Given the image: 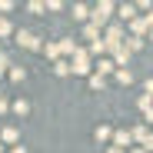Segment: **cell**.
<instances>
[{"instance_id": "cell-1", "label": "cell", "mask_w": 153, "mask_h": 153, "mask_svg": "<svg viewBox=\"0 0 153 153\" xmlns=\"http://www.w3.org/2000/svg\"><path fill=\"white\" fill-rule=\"evenodd\" d=\"M110 10H113V4H97L93 7V23H97V27L110 20Z\"/></svg>"}, {"instance_id": "cell-2", "label": "cell", "mask_w": 153, "mask_h": 153, "mask_svg": "<svg viewBox=\"0 0 153 153\" xmlns=\"http://www.w3.org/2000/svg\"><path fill=\"white\" fill-rule=\"evenodd\" d=\"M17 43H20V47H27V50H37V47H40L37 37H33L30 30H20V33H17Z\"/></svg>"}, {"instance_id": "cell-3", "label": "cell", "mask_w": 153, "mask_h": 153, "mask_svg": "<svg viewBox=\"0 0 153 153\" xmlns=\"http://www.w3.org/2000/svg\"><path fill=\"white\" fill-rule=\"evenodd\" d=\"M90 70V63H87V53H76V67H73V73H87Z\"/></svg>"}, {"instance_id": "cell-4", "label": "cell", "mask_w": 153, "mask_h": 153, "mask_svg": "<svg viewBox=\"0 0 153 153\" xmlns=\"http://www.w3.org/2000/svg\"><path fill=\"white\" fill-rule=\"evenodd\" d=\"M120 17L133 23V20H137V7H130V4H123V7H120Z\"/></svg>"}, {"instance_id": "cell-5", "label": "cell", "mask_w": 153, "mask_h": 153, "mask_svg": "<svg viewBox=\"0 0 153 153\" xmlns=\"http://www.w3.org/2000/svg\"><path fill=\"white\" fill-rule=\"evenodd\" d=\"M123 143L130 146V133H123V130H117V137H113V146H120V150H123Z\"/></svg>"}, {"instance_id": "cell-6", "label": "cell", "mask_w": 153, "mask_h": 153, "mask_svg": "<svg viewBox=\"0 0 153 153\" xmlns=\"http://www.w3.org/2000/svg\"><path fill=\"white\" fill-rule=\"evenodd\" d=\"M117 83H126V87H130V83H133V73H130V70H117Z\"/></svg>"}, {"instance_id": "cell-7", "label": "cell", "mask_w": 153, "mask_h": 153, "mask_svg": "<svg viewBox=\"0 0 153 153\" xmlns=\"http://www.w3.org/2000/svg\"><path fill=\"white\" fill-rule=\"evenodd\" d=\"M97 70H100V76H103V73H113V70H117V63H110V60H100V63H97Z\"/></svg>"}, {"instance_id": "cell-8", "label": "cell", "mask_w": 153, "mask_h": 153, "mask_svg": "<svg viewBox=\"0 0 153 153\" xmlns=\"http://www.w3.org/2000/svg\"><path fill=\"white\" fill-rule=\"evenodd\" d=\"M93 137H97V143H103V140H110V126H97V133H93Z\"/></svg>"}, {"instance_id": "cell-9", "label": "cell", "mask_w": 153, "mask_h": 153, "mask_svg": "<svg viewBox=\"0 0 153 153\" xmlns=\"http://www.w3.org/2000/svg\"><path fill=\"white\" fill-rule=\"evenodd\" d=\"M90 87H93V90H103V87H107V80H103L100 73H93V76H90Z\"/></svg>"}, {"instance_id": "cell-10", "label": "cell", "mask_w": 153, "mask_h": 153, "mask_svg": "<svg viewBox=\"0 0 153 153\" xmlns=\"http://www.w3.org/2000/svg\"><path fill=\"white\" fill-rule=\"evenodd\" d=\"M60 53H80V50H76L73 40H63V43H60Z\"/></svg>"}, {"instance_id": "cell-11", "label": "cell", "mask_w": 153, "mask_h": 153, "mask_svg": "<svg viewBox=\"0 0 153 153\" xmlns=\"http://www.w3.org/2000/svg\"><path fill=\"white\" fill-rule=\"evenodd\" d=\"M13 113H20V117L30 113V103H27V100H17V103H13Z\"/></svg>"}, {"instance_id": "cell-12", "label": "cell", "mask_w": 153, "mask_h": 153, "mask_svg": "<svg viewBox=\"0 0 153 153\" xmlns=\"http://www.w3.org/2000/svg\"><path fill=\"white\" fill-rule=\"evenodd\" d=\"M23 76H27V70H23V67H13V70H10V80H17V83H20Z\"/></svg>"}, {"instance_id": "cell-13", "label": "cell", "mask_w": 153, "mask_h": 153, "mask_svg": "<svg viewBox=\"0 0 153 153\" xmlns=\"http://www.w3.org/2000/svg\"><path fill=\"white\" fill-rule=\"evenodd\" d=\"M103 50H107L103 40H93V43H90V53H103Z\"/></svg>"}, {"instance_id": "cell-14", "label": "cell", "mask_w": 153, "mask_h": 153, "mask_svg": "<svg viewBox=\"0 0 153 153\" xmlns=\"http://www.w3.org/2000/svg\"><path fill=\"white\" fill-rule=\"evenodd\" d=\"M140 47H143L140 37H130V40H126V50H140Z\"/></svg>"}, {"instance_id": "cell-15", "label": "cell", "mask_w": 153, "mask_h": 153, "mask_svg": "<svg viewBox=\"0 0 153 153\" xmlns=\"http://www.w3.org/2000/svg\"><path fill=\"white\" fill-rule=\"evenodd\" d=\"M4 140H7V143H17V130H13V126H7V130H4Z\"/></svg>"}, {"instance_id": "cell-16", "label": "cell", "mask_w": 153, "mask_h": 153, "mask_svg": "<svg viewBox=\"0 0 153 153\" xmlns=\"http://www.w3.org/2000/svg\"><path fill=\"white\" fill-rule=\"evenodd\" d=\"M43 53H47V57H57V53H60V47H57V43H47V47H43Z\"/></svg>"}, {"instance_id": "cell-17", "label": "cell", "mask_w": 153, "mask_h": 153, "mask_svg": "<svg viewBox=\"0 0 153 153\" xmlns=\"http://www.w3.org/2000/svg\"><path fill=\"white\" fill-rule=\"evenodd\" d=\"M7 33H10V20L0 17V37H7Z\"/></svg>"}, {"instance_id": "cell-18", "label": "cell", "mask_w": 153, "mask_h": 153, "mask_svg": "<svg viewBox=\"0 0 153 153\" xmlns=\"http://www.w3.org/2000/svg\"><path fill=\"white\" fill-rule=\"evenodd\" d=\"M73 17H76V20H83V17H87V7H83V4H76V7H73Z\"/></svg>"}, {"instance_id": "cell-19", "label": "cell", "mask_w": 153, "mask_h": 153, "mask_svg": "<svg viewBox=\"0 0 153 153\" xmlns=\"http://www.w3.org/2000/svg\"><path fill=\"white\" fill-rule=\"evenodd\" d=\"M130 27H133V33L140 37V33H143V27H146V20H133V23H130Z\"/></svg>"}, {"instance_id": "cell-20", "label": "cell", "mask_w": 153, "mask_h": 153, "mask_svg": "<svg viewBox=\"0 0 153 153\" xmlns=\"http://www.w3.org/2000/svg\"><path fill=\"white\" fill-rule=\"evenodd\" d=\"M146 97L153 100V80H146Z\"/></svg>"}, {"instance_id": "cell-21", "label": "cell", "mask_w": 153, "mask_h": 153, "mask_svg": "<svg viewBox=\"0 0 153 153\" xmlns=\"http://www.w3.org/2000/svg\"><path fill=\"white\" fill-rule=\"evenodd\" d=\"M143 120H146V123L153 126V110H146V117H143Z\"/></svg>"}, {"instance_id": "cell-22", "label": "cell", "mask_w": 153, "mask_h": 153, "mask_svg": "<svg viewBox=\"0 0 153 153\" xmlns=\"http://www.w3.org/2000/svg\"><path fill=\"white\" fill-rule=\"evenodd\" d=\"M4 67H7V57H0V76H4Z\"/></svg>"}, {"instance_id": "cell-23", "label": "cell", "mask_w": 153, "mask_h": 153, "mask_svg": "<svg viewBox=\"0 0 153 153\" xmlns=\"http://www.w3.org/2000/svg\"><path fill=\"white\" fill-rule=\"evenodd\" d=\"M10 153H27V150H23V146H13V150H10Z\"/></svg>"}, {"instance_id": "cell-24", "label": "cell", "mask_w": 153, "mask_h": 153, "mask_svg": "<svg viewBox=\"0 0 153 153\" xmlns=\"http://www.w3.org/2000/svg\"><path fill=\"white\" fill-rule=\"evenodd\" d=\"M107 153H123V150H120V146H110V150H107Z\"/></svg>"}, {"instance_id": "cell-25", "label": "cell", "mask_w": 153, "mask_h": 153, "mask_svg": "<svg viewBox=\"0 0 153 153\" xmlns=\"http://www.w3.org/2000/svg\"><path fill=\"white\" fill-rule=\"evenodd\" d=\"M133 153H146V150H133Z\"/></svg>"}, {"instance_id": "cell-26", "label": "cell", "mask_w": 153, "mask_h": 153, "mask_svg": "<svg viewBox=\"0 0 153 153\" xmlns=\"http://www.w3.org/2000/svg\"><path fill=\"white\" fill-rule=\"evenodd\" d=\"M0 153H4V146H0Z\"/></svg>"}]
</instances>
